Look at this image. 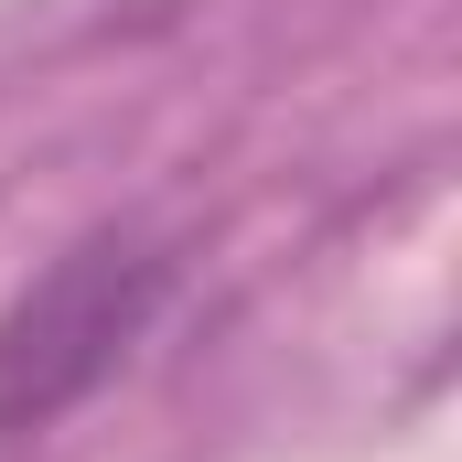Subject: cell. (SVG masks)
Masks as SVG:
<instances>
[{
  "label": "cell",
  "instance_id": "cell-1",
  "mask_svg": "<svg viewBox=\"0 0 462 462\" xmlns=\"http://www.w3.org/2000/svg\"><path fill=\"white\" fill-rule=\"evenodd\" d=\"M172 301V247L140 226H97L87 247H65L11 312H0V441L54 430L76 398H97L129 345L162 323Z\"/></svg>",
  "mask_w": 462,
  "mask_h": 462
}]
</instances>
